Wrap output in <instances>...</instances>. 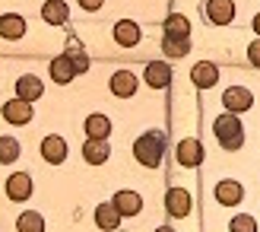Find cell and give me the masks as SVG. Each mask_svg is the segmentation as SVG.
I'll list each match as a JSON object with an SVG mask.
<instances>
[{
    "instance_id": "1",
    "label": "cell",
    "mask_w": 260,
    "mask_h": 232,
    "mask_svg": "<svg viewBox=\"0 0 260 232\" xmlns=\"http://www.w3.org/2000/svg\"><path fill=\"white\" fill-rule=\"evenodd\" d=\"M162 153H165V134H162V131H146L143 137H137L134 156L140 159V165L155 169V165L162 162Z\"/></svg>"
},
{
    "instance_id": "2",
    "label": "cell",
    "mask_w": 260,
    "mask_h": 232,
    "mask_svg": "<svg viewBox=\"0 0 260 232\" xmlns=\"http://www.w3.org/2000/svg\"><path fill=\"white\" fill-rule=\"evenodd\" d=\"M213 131H216V140H219V147H222V150H241V143H244V127H241V121L232 111L219 114V118L213 121Z\"/></svg>"
},
{
    "instance_id": "3",
    "label": "cell",
    "mask_w": 260,
    "mask_h": 232,
    "mask_svg": "<svg viewBox=\"0 0 260 232\" xmlns=\"http://www.w3.org/2000/svg\"><path fill=\"white\" fill-rule=\"evenodd\" d=\"M222 105H225V111L238 114V111H248L254 105V96H251V89H244V86H229L222 93Z\"/></svg>"
},
{
    "instance_id": "4",
    "label": "cell",
    "mask_w": 260,
    "mask_h": 232,
    "mask_svg": "<svg viewBox=\"0 0 260 232\" xmlns=\"http://www.w3.org/2000/svg\"><path fill=\"white\" fill-rule=\"evenodd\" d=\"M206 156V150L197 137H187V140H181L178 143V162L181 165H187V169H193V165H200Z\"/></svg>"
},
{
    "instance_id": "5",
    "label": "cell",
    "mask_w": 260,
    "mask_h": 232,
    "mask_svg": "<svg viewBox=\"0 0 260 232\" xmlns=\"http://www.w3.org/2000/svg\"><path fill=\"white\" fill-rule=\"evenodd\" d=\"M7 197H10V200H16V204L29 200V197H32V178L25 175V172L10 175V178H7Z\"/></svg>"
},
{
    "instance_id": "6",
    "label": "cell",
    "mask_w": 260,
    "mask_h": 232,
    "mask_svg": "<svg viewBox=\"0 0 260 232\" xmlns=\"http://www.w3.org/2000/svg\"><path fill=\"white\" fill-rule=\"evenodd\" d=\"M4 121L7 124H29L32 121V102L10 99L7 105H4Z\"/></svg>"
},
{
    "instance_id": "7",
    "label": "cell",
    "mask_w": 260,
    "mask_h": 232,
    "mask_svg": "<svg viewBox=\"0 0 260 232\" xmlns=\"http://www.w3.org/2000/svg\"><path fill=\"white\" fill-rule=\"evenodd\" d=\"M42 93H45V83L38 80V76L25 73V76H19V80H16V99L35 102V99H42Z\"/></svg>"
},
{
    "instance_id": "8",
    "label": "cell",
    "mask_w": 260,
    "mask_h": 232,
    "mask_svg": "<svg viewBox=\"0 0 260 232\" xmlns=\"http://www.w3.org/2000/svg\"><path fill=\"white\" fill-rule=\"evenodd\" d=\"M42 156H45L51 165H60L63 159H67V143H63V137L48 134V137L42 140Z\"/></svg>"
},
{
    "instance_id": "9",
    "label": "cell",
    "mask_w": 260,
    "mask_h": 232,
    "mask_svg": "<svg viewBox=\"0 0 260 232\" xmlns=\"http://www.w3.org/2000/svg\"><path fill=\"white\" fill-rule=\"evenodd\" d=\"M206 16L216 25H229L235 19V4H232V0H210V4H206Z\"/></svg>"
},
{
    "instance_id": "10",
    "label": "cell",
    "mask_w": 260,
    "mask_h": 232,
    "mask_svg": "<svg viewBox=\"0 0 260 232\" xmlns=\"http://www.w3.org/2000/svg\"><path fill=\"white\" fill-rule=\"evenodd\" d=\"M190 80L197 83L200 89H210V86H216V80H219V67H216V64H210V61H200V64H193Z\"/></svg>"
},
{
    "instance_id": "11",
    "label": "cell",
    "mask_w": 260,
    "mask_h": 232,
    "mask_svg": "<svg viewBox=\"0 0 260 232\" xmlns=\"http://www.w3.org/2000/svg\"><path fill=\"white\" fill-rule=\"evenodd\" d=\"M165 207H168L172 216H187L190 213V194H187L184 188H172L165 194Z\"/></svg>"
},
{
    "instance_id": "12",
    "label": "cell",
    "mask_w": 260,
    "mask_h": 232,
    "mask_svg": "<svg viewBox=\"0 0 260 232\" xmlns=\"http://www.w3.org/2000/svg\"><path fill=\"white\" fill-rule=\"evenodd\" d=\"M244 197V188L238 182H219L216 185V200L222 204V207H238Z\"/></svg>"
},
{
    "instance_id": "13",
    "label": "cell",
    "mask_w": 260,
    "mask_h": 232,
    "mask_svg": "<svg viewBox=\"0 0 260 232\" xmlns=\"http://www.w3.org/2000/svg\"><path fill=\"white\" fill-rule=\"evenodd\" d=\"M83 156H86V162H89V165H102V162H108L111 150H108V143H105V140H95V137H89L86 143H83Z\"/></svg>"
},
{
    "instance_id": "14",
    "label": "cell",
    "mask_w": 260,
    "mask_h": 232,
    "mask_svg": "<svg viewBox=\"0 0 260 232\" xmlns=\"http://www.w3.org/2000/svg\"><path fill=\"white\" fill-rule=\"evenodd\" d=\"M111 93L118 96V99H130L137 93V76L130 73V70H118L111 76Z\"/></svg>"
},
{
    "instance_id": "15",
    "label": "cell",
    "mask_w": 260,
    "mask_h": 232,
    "mask_svg": "<svg viewBox=\"0 0 260 232\" xmlns=\"http://www.w3.org/2000/svg\"><path fill=\"white\" fill-rule=\"evenodd\" d=\"M25 29H29V22H25L19 13H4V16H0V35L4 38H22Z\"/></svg>"
},
{
    "instance_id": "16",
    "label": "cell",
    "mask_w": 260,
    "mask_h": 232,
    "mask_svg": "<svg viewBox=\"0 0 260 232\" xmlns=\"http://www.w3.org/2000/svg\"><path fill=\"white\" fill-rule=\"evenodd\" d=\"M111 204L121 210V216H124V213H127V216H137V213L143 210V197L137 194V191H118Z\"/></svg>"
},
{
    "instance_id": "17",
    "label": "cell",
    "mask_w": 260,
    "mask_h": 232,
    "mask_svg": "<svg viewBox=\"0 0 260 232\" xmlns=\"http://www.w3.org/2000/svg\"><path fill=\"white\" fill-rule=\"evenodd\" d=\"M146 83L152 89H165L168 83H172V67L162 64V61H152L149 67H146Z\"/></svg>"
},
{
    "instance_id": "18",
    "label": "cell",
    "mask_w": 260,
    "mask_h": 232,
    "mask_svg": "<svg viewBox=\"0 0 260 232\" xmlns=\"http://www.w3.org/2000/svg\"><path fill=\"white\" fill-rule=\"evenodd\" d=\"M76 76V70H73V61H70V54H60V57H54L51 61V80L54 83H70Z\"/></svg>"
},
{
    "instance_id": "19",
    "label": "cell",
    "mask_w": 260,
    "mask_h": 232,
    "mask_svg": "<svg viewBox=\"0 0 260 232\" xmlns=\"http://www.w3.org/2000/svg\"><path fill=\"white\" fill-rule=\"evenodd\" d=\"M114 42H118L121 48H134V45L140 42V29H137V22L121 19L118 25H114Z\"/></svg>"
},
{
    "instance_id": "20",
    "label": "cell",
    "mask_w": 260,
    "mask_h": 232,
    "mask_svg": "<svg viewBox=\"0 0 260 232\" xmlns=\"http://www.w3.org/2000/svg\"><path fill=\"white\" fill-rule=\"evenodd\" d=\"M95 223H99V229L114 232V229L121 226V210L114 207V204H102V207L95 210Z\"/></svg>"
},
{
    "instance_id": "21",
    "label": "cell",
    "mask_w": 260,
    "mask_h": 232,
    "mask_svg": "<svg viewBox=\"0 0 260 232\" xmlns=\"http://www.w3.org/2000/svg\"><path fill=\"white\" fill-rule=\"evenodd\" d=\"M67 16H70V10H67L63 0H48V4L42 7V19L51 22V25H63V22H67Z\"/></svg>"
},
{
    "instance_id": "22",
    "label": "cell",
    "mask_w": 260,
    "mask_h": 232,
    "mask_svg": "<svg viewBox=\"0 0 260 232\" xmlns=\"http://www.w3.org/2000/svg\"><path fill=\"white\" fill-rule=\"evenodd\" d=\"M187 35H190V22H187V16L172 13V16L165 19V38H187Z\"/></svg>"
},
{
    "instance_id": "23",
    "label": "cell",
    "mask_w": 260,
    "mask_h": 232,
    "mask_svg": "<svg viewBox=\"0 0 260 232\" xmlns=\"http://www.w3.org/2000/svg\"><path fill=\"white\" fill-rule=\"evenodd\" d=\"M86 134L95 137V140H105L111 134V121L105 118V114H89L86 118Z\"/></svg>"
},
{
    "instance_id": "24",
    "label": "cell",
    "mask_w": 260,
    "mask_h": 232,
    "mask_svg": "<svg viewBox=\"0 0 260 232\" xmlns=\"http://www.w3.org/2000/svg\"><path fill=\"white\" fill-rule=\"evenodd\" d=\"M16 229H19V232H45V220H42V213H35V210L19 213Z\"/></svg>"
},
{
    "instance_id": "25",
    "label": "cell",
    "mask_w": 260,
    "mask_h": 232,
    "mask_svg": "<svg viewBox=\"0 0 260 232\" xmlns=\"http://www.w3.org/2000/svg\"><path fill=\"white\" fill-rule=\"evenodd\" d=\"M19 159V140L13 137H0V162H16Z\"/></svg>"
},
{
    "instance_id": "26",
    "label": "cell",
    "mask_w": 260,
    "mask_h": 232,
    "mask_svg": "<svg viewBox=\"0 0 260 232\" xmlns=\"http://www.w3.org/2000/svg\"><path fill=\"white\" fill-rule=\"evenodd\" d=\"M162 51H165L168 57H184L187 54V38H165Z\"/></svg>"
},
{
    "instance_id": "27",
    "label": "cell",
    "mask_w": 260,
    "mask_h": 232,
    "mask_svg": "<svg viewBox=\"0 0 260 232\" xmlns=\"http://www.w3.org/2000/svg\"><path fill=\"white\" fill-rule=\"evenodd\" d=\"M229 229L232 232H257V220H254V216H248V213H238L235 220H232Z\"/></svg>"
},
{
    "instance_id": "28",
    "label": "cell",
    "mask_w": 260,
    "mask_h": 232,
    "mask_svg": "<svg viewBox=\"0 0 260 232\" xmlns=\"http://www.w3.org/2000/svg\"><path fill=\"white\" fill-rule=\"evenodd\" d=\"M70 61H73V70H76V73H86V70H89V57L80 54V51H73Z\"/></svg>"
},
{
    "instance_id": "29",
    "label": "cell",
    "mask_w": 260,
    "mask_h": 232,
    "mask_svg": "<svg viewBox=\"0 0 260 232\" xmlns=\"http://www.w3.org/2000/svg\"><path fill=\"white\" fill-rule=\"evenodd\" d=\"M248 61L260 70V42H251V48H248Z\"/></svg>"
},
{
    "instance_id": "30",
    "label": "cell",
    "mask_w": 260,
    "mask_h": 232,
    "mask_svg": "<svg viewBox=\"0 0 260 232\" xmlns=\"http://www.w3.org/2000/svg\"><path fill=\"white\" fill-rule=\"evenodd\" d=\"M102 4H105V0H80V7H83V10H99Z\"/></svg>"
},
{
    "instance_id": "31",
    "label": "cell",
    "mask_w": 260,
    "mask_h": 232,
    "mask_svg": "<svg viewBox=\"0 0 260 232\" xmlns=\"http://www.w3.org/2000/svg\"><path fill=\"white\" fill-rule=\"evenodd\" d=\"M254 32L260 35V13H257V16H254Z\"/></svg>"
},
{
    "instance_id": "32",
    "label": "cell",
    "mask_w": 260,
    "mask_h": 232,
    "mask_svg": "<svg viewBox=\"0 0 260 232\" xmlns=\"http://www.w3.org/2000/svg\"><path fill=\"white\" fill-rule=\"evenodd\" d=\"M155 232H175V229H168V226H162V229H155Z\"/></svg>"
}]
</instances>
